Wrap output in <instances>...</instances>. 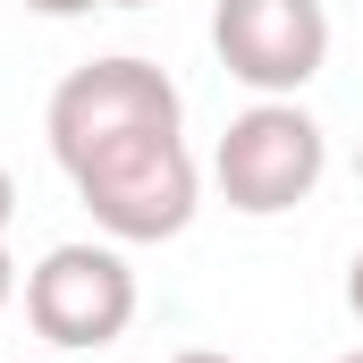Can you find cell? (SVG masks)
Masks as SVG:
<instances>
[{
    "mask_svg": "<svg viewBox=\"0 0 363 363\" xmlns=\"http://www.w3.org/2000/svg\"><path fill=\"white\" fill-rule=\"evenodd\" d=\"M135 127H186V93L169 85V68L135 60V51H110V60H85L68 68L51 110H43V135H51V161H85L101 144L135 135Z\"/></svg>",
    "mask_w": 363,
    "mask_h": 363,
    "instance_id": "cell-3",
    "label": "cell"
},
{
    "mask_svg": "<svg viewBox=\"0 0 363 363\" xmlns=\"http://www.w3.org/2000/svg\"><path fill=\"white\" fill-rule=\"evenodd\" d=\"M68 186H77V203L93 211V228L110 245L186 237V220L203 203V169L186 152V127H135V135L85 152V161H68Z\"/></svg>",
    "mask_w": 363,
    "mask_h": 363,
    "instance_id": "cell-1",
    "label": "cell"
},
{
    "mask_svg": "<svg viewBox=\"0 0 363 363\" xmlns=\"http://www.w3.org/2000/svg\"><path fill=\"white\" fill-rule=\"evenodd\" d=\"M9 211H17V178H9V161H0V228H9Z\"/></svg>",
    "mask_w": 363,
    "mask_h": 363,
    "instance_id": "cell-8",
    "label": "cell"
},
{
    "mask_svg": "<svg viewBox=\"0 0 363 363\" xmlns=\"http://www.w3.org/2000/svg\"><path fill=\"white\" fill-rule=\"evenodd\" d=\"M338 363H363V355H338Z\"/></svg>",
    "mask_w": 363,
    "mask_h": 363,
    "instance_id": "cell-12",
    "label": "cell"
},
{
    "mask_svg": "<svg viewBox=\"0 0 363 363\" xmlns=\"http://www.w3.org/2000/svg\"><path fill=\"white\" fill-rule=\"evenodd\" d=\"M9 271H17V262H9V245H0V304H9V287H17V279H9Z\"/></svg>",
    "mask_w": 363,
    "mask_h": 363,
    "instance_id": "cell-10",
    "label": "cell"
},
{
    "mask_svg": "<svg viewBox=\"0 0 363 363\" xmlns=\"http://www.w3.org/2000/svg\"><path fill=\"white\" fill-rule=\"evenodd\" d=\"M211 51L262 101H296L330 68V9L321 0H220L211 9Z\"/></svg>",
    "mask_w": 363,
    "mask_h": 363,
    "instance_id": "cell-5",
    "label": "cell"
},
{
    "mask_svg": "<svg viewBox=\"0 0 363 363\" xmlns=\"http://www.w3.org/2000/svg\"><path fill=\"white\" fill-rule=\"evenodd\" d=\"M93 9H152V0H93Z\"/></svg>",
    "mask_w": 363,
    "mask_h": 363,
    "instance_id": "cell-11",
    "label": "cell"
},
{
    "mask_svg": "<svg viewBox=\"0 0 363 363\" xmlns=\"http://www.w3.org/2000/svg\"><path fill=\"white\" fill-rule=\"evenodd\" d=\"M330 169V135L304 101H254L220 127V152H211V178L220 203L245 211V220H279L296 203H313V186Z\"/></svg>",
    "mask_w": 363,
    "mask_h": 363,
    "instance_id": "cell-2",
    "label": "cell"
},
{
    "mask_svg": "<svg viewBox=\"0 0 363 363\" xmlns=\"http://www.w3.org/2000/svg\"><path fill=\"white\" fill-rule=\"evenodd\" d=\"M347 313L363 321V245H355V262H347Z\"/></svg>",
    "mask_w": 363,
    "mask_h": 363,
    "instance_id": "cell-6",
    "label": "cell"
},
{
    "mask_svg": "<svg viewBox=\"0 0 363 363\" xmlns=\"http://www.w3.org/2000/svg\"><path fill=\"white\" fill-rule=\"evenodd\" d=\"M26 9H34V17H85L93 0H26Z\"/></svg>",
    "mask_w": 363,
    "mask_h": 363,
    "instance_id": "cell-7",
    "label": "cell"
},
{
    "mask_svg": "<svg viewBox=\"0 0 363 363\" xmlns=\"http://www.w3.org/2000/svg\"><path fill=\"white\" fill-rule=\"evenodd\" d=\"M169 363H228V355H211V347H186V355H169Z\"/></svg>",
    "mask_w": 363,
    "mask_h": 363,
    "instance_id": "cell-9",
    "label": "cell"
},
{
    "mask_svg": "<svg viewBox=\"0 0 363 363\" xmlns=\"http://www.w3.org/2000/svg\"><path fill=\"white\" fill-rule=\"evenodd\" d=\"M26 321L60 355L118 347L127 321H135V271H127V254L118 245H51L26 271Z\"/></svg>",
    "mask_w": 363,
    "mask_h": 363,
    "instance_id": "cell-4",
    "label": "cell"
}]
</instances>
